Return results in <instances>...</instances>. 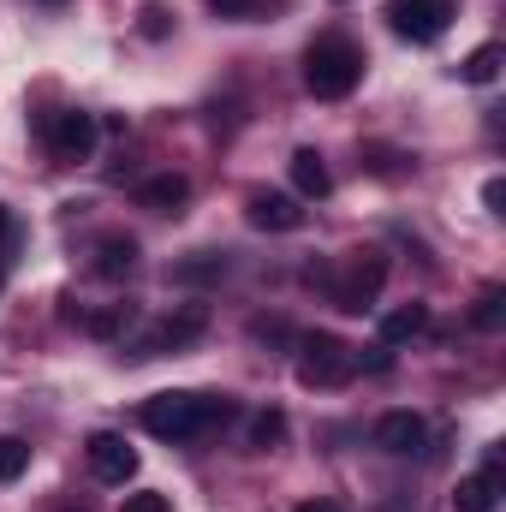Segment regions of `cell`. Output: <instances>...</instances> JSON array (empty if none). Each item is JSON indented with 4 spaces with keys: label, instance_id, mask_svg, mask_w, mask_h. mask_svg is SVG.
Instances as JSON below:
<instances>
[{
    "label": "cell",
    "instance_id": "obj_1",
    "mask_svg": "<svg viewBox=\"0 0 506 512\" xmlns=\"http://www.w3.org/2000/svg\"><path fill=\"white\" fill-rule=\"evenodd\" d=\"M233 417H239V399H227V393H155V399H143V411H137V423H143L155 441H167V447L203 441V435L227 429Z\"/></svg>",
    "mask_w": 506,
    "mask_h": 512
},
{
    "label": "cell",
    "instance_id": "obj_2",
    "mask_svg": "<svg viewBox=\"0 0 506 512\" xmlns=\"http://www.w3.org/2000/svg\"><path fill=\"white\" fill-rule=\"evenodd\" d=\"M358 84H364V48L352 36L328 30V36H316L304 48V90L316 102H346Z\"/></svg>",
    "mask_w": 506,
    "mask_h": 512
},
{
    "label": "cell",
    "instance_id": "obj_3",
    "mask_svg": "<svg viewBox=\"0 0 506 512\" xmlns=\"http://www.w3.org/2000/svg\"><path fill=\"white\" fill-rule=\"evenodd\" d=\"M298 382L304 387H346L358 376V346H346L340 334H298Z\"/></svg>",
    "mask_w": 506,
    "mask_h": 512
},
{
    "label": "cell",
    "instance_id": "obj_4",
    "mask_svg": "<svg viewBox=\"0 0 506 512\" xmlns=\"http://www.w3.org/2000/svg\"><path fill=\"white\" fill-rule=\"evenodd\" d=\"M381 280H387V256H381V251H352V256H346V274H340V280H328V298H334V310L364 316V310L376 304Z\"/></svg>",
    "mask_w": 506,
    "mask_h": 512
},
{
    "label": "cell",
    "instance_id": "obj_5",
    "mask_svg": "<svg viewBox=\"0 0 506 512\" xmlns=\"http://www.w3.org/2000/svg\"><path fill=\"white\" fill-rule=\"evenodd\" d=\"M209 328V304H179V310H167L143 340H131V358L143 364V358H161V352H179V346H191L197 334Z\"/></svg>",
    "mask_w": 506,
    "mask_h": 512
},
{
    "label": "cell",
    "instance_id": "obj_6",
    "mask_svg": "<svg viewBox=\"0 0 506 512\" xmlns=\"http://www.w3.org/2000/svg\"><path fill=\"white\" fill-rule=\"evenodd\" d=\"M459 18V0H387V24L405 42H435Z\"/></svg>",
    "mask_w": 506,
    "mask_h": 512
},
{
    "label": "cell",
    "instance_id": "obj_7",
    "mask_svg": "<svg viewBox=\"0 0 506 512\" xmlns=\"http://www.w3.org/2000/svg\"><path fill=\"white\" fill-rule=\"evenodd\" d=\"M42 137H48V155H54V161L78 167V161H90V155H96V137H102V126H96V114L66 108V114H48Z\"/></svg>",
    "mask_w": 506,
    "mask_h": 512
},
{
    "label": "cell",
    "instance_id": "obj_8",
    "mask_svg": "<svg viewBox=\"0 0 506 512\" xmlns=\"http://www.w3.org/2000/svg\"><path fill=\"white\" fill-rule=\"evenodd\" d=\"M501 489H506V453L501 447H489V453H483V471L459 477V489H453V512H495L501 507Z\"/></svg>",
    "mask_w": 506,
    "mask_h": 512
},
{
    "label": "cell",
    "instance_id": "obj_9",
    "mask_svg": "<svg viewBox=\"0 0 506 512\" xmlns=\"http://www.w3.org/2000/svg\"><path fill=\"white\" fill-rule=\"evenodd\" d=\"M84 459H90V471H96V483H131L137 477V447H131L126 435H114V429H102V435H90V447H84Z\"/></svg>",
    "mask_w": 506,
    "mask_h": 512
},
{
    "label": "cell",
    "instance_id": "obj_10",
    "mask_svg": "<svg viewBox=\"0 0 506 512\" xmlns=\"http://www.w3.org/2000/svg\"><path fill=\"white\" fill-rule=\"evenodd\" d=\"M245 221L262 233H298L304 227V203L286 197V191H251L245 197Z\"/></svg>",
    "mask_w": 506,
    "mask_h": 512
},
{
    "label": "cell",
    "instance_id": "obj_11",
    "mask_svg": "<svg viewBox=\"0 0 506 512\" xmlns=\"http://www.w3.org/2000/svg\"><path fill=\"white\" fill-rule=\"evenodd\" d=\"M423 441H429V423H423L417 411H387V417L376 423V447L381 453H393V459L423 453Z\"/></svg>",
    "mask_w": 506,
    "mask_h": 512
},
{
    "label": "cell",
    "instance_id": "obj_12",
    "mask_svg": "<svg viewBox=\"0 0 506 512\" xmlns=\"http://www.w3.org/2000/svg\"><path fill=\"white\" fill-rule=\"evenodd\" d=\"M137 203L155 209V215H179V209L191 203V179H185V173H155V179L137 185Z\"/></svg>",
    "mask_w": 506,
    "mask_h": 512
},
{
    "label": "cell",
    "instance_id": "obj_13",
    "mask_svg": "<svg viewBox=\"0 0 506 512\" xmlns=\"http://www.w3.org/2000/svg\"><path fill=\"white\" fill-rule=\"evenodd\" d=\"M417 334H429V304H399L381 316V346H405Z\"/></svg>",
    "mask_w": 506,
    "mask_h": 512
},
{
    "label": "cell",
    "instance_id": "obj_14",
    "mask_svg": "<svg viewBox=\"0 0 506 512\" xmlns=\"http://www.w3.org/2000/svg\"><path fill=\"white\" fill-rule=\"evenodd\" d=\"M78 322H84V334H90V340H120V334H126L131 322H137V304H126V298H120V304H102V310H84Z\"/></svg>",
    "mask_w": 506,
    "mask_h": 512
},
{
    "label": "cell",
    "instance_id": "obj_15",
    "mask_svg": "<svg viewBox=\"0 0 506 512\" xmlns=\"http://www.w3.org/2000/svg\"><path fill=\"white\" fill-rule=\"evenodd\" d=\"M292 185H298V197H328L334 191V173H328V161L316 149H298L292 155Z\"/></svg>",
    "mask_w": 506,
    "mask_h": 512
},
{
    "label": "cell",
    "instance_id": "obj_16",
    "mask_svg": "<svg viewBox=\"0 0 506 512\" xmlns=\"http://www.w3.org/2000/svg\"><path fill=\"white\" fill-rule=\"evenodd\" d=\"M131 268H137V239L108 233V239L96 245V274H102V280H126Z\"/></svg>",
    "mask_w": 506,
    "mask_h": 512
},
{
    "label": "cell",
    "instance_id": "obj_17",
    "mask_svg": "<svg viewBox=\"0 0 506 512\" xmlns=\"http://www.w3.org/2000/svg\"><path fill=\"white\" fill-rule=\"evenodd\" d=\"M471 328L501 334L506 328V286H483V292H477V304H471Z\"/></svg>",
    "mask_w": 506,
    "mask_h": 512
},
{
    "label": "cell",
    "instance_id": "obj_18",
    "mask_svg": "<svg viewBox=\"0 0 506 512\" xmlns=\"http://www.w3.org/2000/svg\"><path fill=\"white\" fill-rule=\"evenodd\" d=\"M501 60H506L501 42H483V48H477L459 72H465V84H495V78H501Z\"/></svg>",
    "mask_w": 506,
    "mask_h": 512
},
{
    "label": "cell",
    "instance_id": "obj_19",
    "mask_svg": "<svg viewBox=\"0 0 506 512\" xmlns=\"http://www.w3.org/2000/svg\"><path fill=\"white\" fill-rule=\"evenodd\" d=\"M215 18H233V24H251V18H268L274 6H286V0H203Z\"/></svg>",
    "mask_w": 506,
    "mask_h": 512
},
{
    "label": "cell",
    "instance_id": "obj_20",
    "mask_svg": "<svg viewBox=\"0 0 506 512\" xmlns=\"http://www.w3.org/2000/svg\"><path fill=\"white\" fill-rule=\"evenodd\" d=\"M280 441H286V411H274V405L256 411L251 417V447L256 453H268V447H280Z\"/></svg>",
    "mask_w": 506,
    "mask_h": 512
},
{
    "label": "cell",
    "instance_id": "obj_21",
    "mask_svg": "<svg viewBox=\"0 0 506 512\" xmlns=\"http://www.w3.org/2000/svg\"><path fill=\"white\" fill-rule=\"evenodd\" d=\"M24 465H30V447L18 435H0V483H18Z\"/></svg>",
    "mask_w": 506,
    "mask_h": 512
},
{
    "label": "cell",
    "instance_id": "obj_22",
    "mask_svg": "<svg viewBox=\"0 0 506 512\" xmlns=\"http://www.w3.org/2000/svg\"><path fill=\"white\" fill-rule=\"evenodd\" d=\"M173 274H179V280H215V274H227V256L221 251H197V262H179Z\"/></svg>",
    "mask_w": 506,
    "mask_h": 512
},
{
    "label": "cell",
    "instance_id": "obj_23",
    "mask_svg": "<svg viewBox=\"0 0 506 512\" xmlns=\"http://www.w3.org/2000/svg\"><path fill=\"white\" fill-rule=\"evenodd\" d=\"M137 30H143V36H149V42H161V36H167V30H173V12H167V6H161V0H149V6H143V12H137Z\"/></svg>",
    "mask_w": 506,
    "mask_h": 512
},
{
    "label": "cell",
    "instance_id": "obj_24",
    "mask_svg": "<svg viewBox=\"0 0 506 512\" xmlns=\"http://www.w3.org/2000/svg\"><path fill=\"white\" fill-rule=\"evenodd\" d=\"M364 161H370V173H381V179H393V173H405V167H399V161H405L399 149H370Z\"/></svg>",
    "mask_w": 506,
    "mask_h": 512
},
{
    "label": "cell",
    "instance_id": "obj_25",
    "mask_svg": "<svg viewBox=\"0 0 506 512\" xmlns=\"http://www.w3.org/2000/svg\"><path fill=\"white\" fill-rule=\"evenodd\" d=\"M120 512H173V501L167 495H155V489H143V495H126V507Z\"/></svg>",
    "mask_w": 506,
    "mask_h": 512
},
{
    "label": "cell",
    "instance_id": "obj_26",
    "mask_svg": "<svg viewBox=\"0 0 506 512\" xmlns=\"http://www.w3.org/2000/svg\"><path fill=\"white\" fill-rule=\"evenodd\" d=\"M483 203H489L495 215H506V185H501V179H489V185H483Z\"/></svg>",
    "mask_w": 506,
    "mask_h": 512
},
{
    "label": "cell",
    "instance_id": "obj_27",
    "mask_svg": "<svg viewBox=\"0 0 506 512\" xmlns=\"http://www.w3.org/2000/svg\"><path fill=\"white\" fill-rule=\"evenodd\" d=\"M298 512H346V507H340V501H304Z\"/></svg>",
    "mask_w": 506,
    "mask_h": 512
},
{
    "label": "cell",
    "instance_id": "obj_28",
    "mask_svg": "<svg viewBox=\"0 0 506 512\" xmlns=\"http://www.w3.org/2000/svg\"><path fill=\"white\" fill-rule=\"evenodd\" d=\"M54 512H90V507H54Z\"/></svg>",
    "mask_w": 506,
    "mask_h": 512
},
{
    "label": "cell",
    "instance_id": "obj_29",
    "mask_svg": "<svg viewBox=\"0 0 506 512\" xmlns=\"http://www.w3.org/2000/svg\"><path fill=\"white\" fill-rule=\"evenodd\" d=\"M0 239H6V209H0Z\"/></svg>",
    "mask_w": 506,
    "mask_h": 512
},
{
    "label": "cell",
    "instance_id": "obj_30",
    "mask_svg": "<svg viewBox=\"0 0 506 512\" xmlns=\"http://www.w3.org/2000/svg\"><path fill=\"white\" fill-rule=\"evenodd\" d=\"M42 6H60V0H42Z\"/></svg>",
    "mask_w": 506,
    "mask_h": 512
},
{
    "label": "cell",
    "instance_id": "obj_31",
    "mask_svg": "<svg viewBox=\"0 0 506 512\" xmlns=\"http://www.w3.org/2000/svg\"><path fill=\"white\" fill-rule=\"evenodd\" d=\"M0 286H6V268H0Z\"/></svg>",
    "mask_w": 506,
    "mask_h": 512
}]
</instances>
